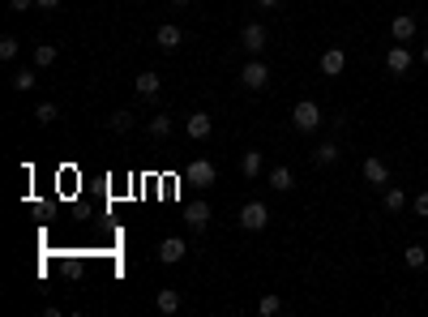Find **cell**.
I'll return each mask as SVG.
<instances>
[{
    "label": "cell",
    "instance_id": "6da1fadb",
    "mask_svg": "<svg viewBox=\"0 0 428 317\" xmlns=\"http://www.w3.org/2000/svg\"><path fill=\"white\" fill-rule=\"evenodd\" d=\"M321 120H325V116H321V108H317L313 99H300V103H296V112H291V125H296L300 133L321 129Z\"/></svg>",
    "mask_w": 428,
    "mask_h": 317
},
{
    "label": "cell",
    "instance_id": "7a4b0ae2",
    "mask_svg": "<svg viewBox=\"0 0 428 317\" xmlns=\"http://www.w3.org/2000/svg\"><path fill=\"white\" fill-rule=\"evenodd\" d=\"M214 176H219V167H214L210 159H189V167H185V180L197 185V189H210Z\"/></svg>",
    "mask_w": 428,
    "mask_h": 317
},
{
    "label": "cell",
    "instance_id": "3957f363",
    "mask_svg": "<svg viewBox=\"0 0 428 317\" xmlns=\"http://www.w3.org/2000/svg\"><path fill=\"white\" fill-rule=\"evenodd\" d=\"M240 228H244V232H266V228H270V210H266V202H244V210H240Z\"/></svg>",
    "mask_w": 428,
    "mask_h": 317
},
{
    "label": "cell",
    "instance_id": "277c9868",
    "mask_svg": "<svg viewBox=\"0 0 428 317\" xmlns=\"http://www.w3.org/2000/svg\"><path fill=\"white\" fill-rule=\"evenodd\" d=\"M240 82H244L248 90H266V86H270V65L253 56V60H248V65L240 69Z\"/></svg>",
    "mask_w": 428,
    "mask_h": 317
},
{
    "label": "cell",
    "instance_id": "5b68a950",
    "mask_svg": "<svg viewBox=\"0 0 428 317\" xmlns=\"http://www.w3.org/2000/svg\"><path fill=\"white\" fill-rule=\"evenodd\" d=\"M240 47H244L248 56H262L266 52V26H262V22H248V26L240 31Z\"/></svg>",
    "mask_w": 428,
    "mask_h": 317
},
{
    "label": "cell",
    "instance_id": "8992f818",
    "mask_svg": "<svg viewBox=\"0 0 428 317\" xmlns=\"http://www.w3.org/2000/svg\"><path fill=\"white\" fill-rule=\"evenodd\" d=\"M411 65H416V56H411V47H407V43H398V47H390V52H386V69H390V73H398V78H407Z\"/></svg>",
    "mask_w": 428,
    "mask_h": 317
},
{
    "label": "cell",
    "instance_id": "52a82bcc",
    "mask_svg": "<svg viewBox=\"0 0 428 317\" xmlns=\"http://www.w3.org/2000/svg\"><path fill=\"white\" fill-rule=\"evenodd\" d=\"M133 86H137V94H142L146 103H155V99H159V90H163V78H159L155 69H142L137 78H133Z\"/></svg>",
    "mask_w": 428,
    "mask_h": 317
},
{
    "label": "cell",
    "instance_id": "ba28073f",
    "mask_svg": "<svg viewBox=\"0 0 428 317\" xmlns=\"http://www.w3.org/2000/svg\"><path fill=\"white\" fill-rule=\"evenodd\" d=\"M416 31H420L416 13H394V22H390V35H394V43H411V39H416Z\"/></svg>",
    "mask_w": 428,
    "mask_h": 317
},
{
    "label": "cell",
    "instance_id": "9c48e42d",
    "mask_svg": "<svg viewBox=\"0 0 428 317\" xmlns=\"http://www.w3.org/2000/svg\"><path fill=\"white\" fill-rule=\"evenodd\" d=\"M364 180H368L373 189H386V185H390V163L377 159V155H368V159H364Z\"/></svg>",
    "mask_w": 428,
    "mask_h": 317
},
{
    "label": "cell",
    "instance_id": "30bf717a",
    "mask_svg": "<svg viewBox=\"0 0 428 317\" xmlns=\"http://www.w3.org/2000/svg\"><path fill=\"white\" fill-rule=\"evenodd\" d=\"M185 253H189L185 240H180V236H167L163 245H159V253H155V257H159L163 266H176V262H185Z\"/></svg>",
    "mask_w": 428,
    "mask_h": 317
},
{
    "label": "cell",
    "instance_id": "8fae6325",
    "mask_svg": "<svg viewBox=\"0 0 428 317\" xmlns=\"http://www.w3.org/2000/svg\"><path fill=\"white\" fill-rule=\"evenodd\" d=\"M185 133H189L193 142H206V137L214 133V120H210L206 112H193V116L185 120Z\"/></svg>",
    "mask_w": 428,
    "mask_h": 317
},
{
    "label": "cell",
    "instance_id": "7c38bea8",
    "mask_svg": "<svg viewBox=\"0 0 428 317\" xmlns=\"http://www.w3.org/2000/svg\"><path fill=\"white\" fill-rule=\"evenodd\" d=\"M343 69H347V52H343V47H325V52H321V73H325V78H339Z\"/></svg>",
    "mask_w": 428,
    "mask_h": 317
},
{
    "label": "cell",
    "instance_id": "4fadbf2b",
    "mask_svg": "<svg viewBox=\"0 0 428 317\" xmlns=\"http://www.w3.org/2000/svg\"><path fill=\"white\" fill-rule=\"evenodd\" d=\"M155 43L163 47V52H176V47L185 43V31H180V26H171V22H163V26L155 31Z\"/></svg>",
    "mask_w": 428,
    "mask_h": 317
},
{
    "label": "cell",
    "instance_id": "5bb4252c",
    "mask_svg": "<svg viewBox=\"0 0 428 317\" xmlns=\"http://www.w3.org/2000/svg\"><path fill=\"white\" fill-rule=\"evenodd\" d=\"M185 223H189L193 232H206V228H210V206H206V202H193V206L185 210Z\"/></svg>",
    "mask_w": 428,
    "mask_h": 317
},
{
    "label": "cell",
    "instance_id": "9a60e30c",
    "mask_svg": "<svg viewBox=\"0 0 428 317\" xmlns=\"http://www.w3.org/2000/svg\"><path fill=\"white\" fill-rule=\"evenodd\" d=\"M262 167H266L262 151H244V159H240V172H244V180H257V176H262Z\"/></svg>",
    "mask_w": 428,
    "mask_h": 317
},
{
    "label": "cell",
    "instance_id": "2e32d148",
    "mask_svg": "<svg viewBox=\"0 0 428 317\" xmlns=\"http://www.w3.org/2000/svg\"><path fill=\"white\" fill-rule=\"evenodd\" d=\"M339 159H343L339 142H321L317 151H313V163H317V167H330V163H339Z\"/></svg>",
    "mask_w": 428,
    "mask_h": 317
},
{
    "label": "cell",
    "instance_id": "e0dca14e",
    "mask_svg": "<svg viewBox=\"0 0 428 317\" xmlns=\"http://www.w3.org/2000/svg\"><path fill=\"white\" fill-rule=\"evenodd\" d=\"M270 189L274 193H287V189H296V176H291V167H270Z\"/></svg>",
    "mask_w": 428,
    "mask_h": 317
},
{
    "label": "cell",
    "instance_id": "ac0fdd59",
    "mask_svg": "<svg viewBox=\"0 0 428 317\" xmlns=\"http://www.w3.org/2000/svg\"><path fill=\"white\" fill-rule=\"evenodd\" d=\"M155 309H159V313H176V309H180V291H176V287H163L159 296H155Z\"/></svg>",
    "mask_w": 428,
    "mask_h": 317
},
{
    "label": "cell",
    "instance_id": "d6986e66",
    "mask_svg": "<svg viewBox=\"0 0 428 317\" xmlns=\"http://www.w3.org/2000/svg\"><path fill=\"white\" fill-rule=\"evenodd\" d=\"M9 86H13L17 94H26V90H35V86H39V78H35V73H31V69H17V73H13V78H9Z\"/></svg>",
    "mask_w": 428,
    "mask_h": 317
},
{
    "label": "cell",
    "instance_id": "ffe728a7",
    "mask_svg": "<svg viewBox=\"0 0 428 317\" xmlns=\"http://www.w3.org/2000/svg\"><path fill=\"white\" fill-rule=\"evenodd\" d=\"M31 56H35V65H39V69H47V65H56V56H60V52H56L52 43H35V52H31Z\"/></svg>",
    "mask_w": 428,
    "mask_h": 317
},
{
    "label": "cell",
    "instance_id": "44dd1931",
    "mask_svg": "<svg viewBox=\"0 0 428 317\" xmlns=\"http://www.w3.org/2000/svg\"><path fill=\"white\" fill-rule=\"evenodd\" d=\"M402 262H407L411 271H420V266L428 262V249H424V245H407V249H402Z\"/></svg>",
    "mask_w": 428,
    "mask_h": 317
},
{
    "label": "cell",
    "instance_id": "7402d4cb",
    "mask_svg": "<svg viewBox=\"0 0 428 317\" xmlns=\"http://www.w3.org/2000/svg\"><path fill=\"white\" fill-rule=\"evenodd\" d=\"M382 206H386L390 214H398L402 206H407V193H402V189H386V198H382Z\"/></svg>",
    "mask_w": 428,
    "mask_h": 317
},
{
    "label": "cell",
    "instance_id": "603a6c76",
    "mask_svg": "<svg viewBox=\"0 0 428 317\" xmlns=\"http://www.w3.org/2000/svg\"><path fill=\"white\" fill-rule=\"evenodd\" d=\"M257 313H262V317H274V313H283V300L274 296V291H266V296L257 300Z\"/></svg>",
    "mask_w": 428,
    "mask_h": 317
},
{
    "label": "cell",
    "instance_id": "cb8c5ba5",
    "mask_svg": "<svg viewBox=\"0 0 428 317\" xmlns=\"http://www.w3.org/2000/svg\"><path fill=\"white\" fill-rule=\"evenodd\" d=\"M108 129H112V133H129V129H133V116H129V112H112V116H108Z\"/></svg>",
    "mask_w": 428,
    "mask_h": 317
},
{
    "label": "cell",
    "instance_id": "d4e9b609",
    "mask_svg": "<svg viewBox=\"0 0 428 317\" xmlns=\"http://www.w3.org/2000/svg\"><path fill=\"white\" fill-rule=\"evenodd\" d=\"M17 52H22V43H17L13 35L0 39V60H17Z\"/></svg>",
    "mask_w": 428,
    "mask_h": 317
},
{
    "label": "cell",
    "instance_id": "484cf974",
    "mask_svg": "<svg viewBox=\"0 0 428 317\" xmlns=\"http://www.w3.org/2000/svg\"><path fill=\"white\" fill-rule=\"evenodd\" d=\"M56 116H60V108H56V103H39V108H35V120H39V125H52Z\"/></svg>",
    "mask_w": 428,
    "mask_h": 317
},
{
    "label": "cell",
    "instance_id": "4316f807",
    "mask_svg": "<svg viewBox=\"0 0 428 317\" xmlns=\"http://www.w3.org/2000/svg\"><path fill=\"white\" fill-rule=\"evenodd\" d=\"M150 133H155V137H167V133H171V116H155V120H150Z\"/></svg>",
    "mask_w": 428,
    "mask_h": 317
},
{
    "label": "cell",
    "instance_id": "83f0119b",
    "mask_svg": "<svg viewBox=\"0 0 428 317\" xmlns=\"http://www.w3.org/2000/svg\"><path fill=\"white\" fill-rule=\"evenodd\" d=\"M416 214H420V219H428V189H424L420 198H416Z\"/></svg>",
    "mask_w": 428,
    "mask_h": 317
},
{
    "label": "cell",
    "instance_id": "f1b7e54d",
    "mask_svg": "<svg viewBox=\"0 0 428 317\" xmlns=\"http://www.w3.org/2000/svg\"><path fill=\"white\" fill-rule=\"evenodd\" d=\"M9 9L13 13H26V9H35V0H9Z\"/></svg>",
    "mask_w": 428,
    "mask_h": 317
},
{
    "label": "cell",
    "instance_id": "f546056e",
    "mask_svg": "<svg viewBox=\"0 0 428 317\" xmlns=\"http://www.w3.org/2000/svg\"><path fill=\"white\" fill-rule=\"evenodd\" d=\"M35 5H39V9H56V5H60V0H35Z\"/></svg>",
    "mask_w": 428,
    "mask_h": 317
},
{
    "label": "cell",
    "instance_id": "4dcf8cb0",
    "mask_svg": "<svg viewBox=\"0 0 428 317\" xmlns=\"http://www.w3.org/2000/svg\"><path fill=\"white\" fill-rule=\"evenodd\" d=\"M257 5H262V9H274V5H279V0H257Z\"/></svg>",
    "mask_w": 428,
    "mask_h": 317
},
{
    "label": "cell",
    "instance_id": "1f68e13d",
    "mask_svg": "<svg viewBox=\"0 0 428 317\" xmlns=\"http://www.w3.org/2000/svg\"><path fill=\"white\" fill-rule=\"evenodd\" d=\"M420 60H424V65H428V43H424V52H420Z\"/></svg>",
    "mask_w": 428,
    "mask_h": 317
},
{
    "label": "cell",
    "instance_id": "d6a6232c",
    "mask_svg": "<svg viewBox=\"0 0 428 317\" xmlns=\"http://www.w3.org/2000/svg\"><path fill=\"white\" fill-rule=\"evenodd\" d=\"M171 5H180V9H185V5H189V0H171Z\"/></svg>",
    "mask_w": 428,
    "mask_h": 317
},
{
    "label": "cell",
    "instance_id": "836d02e7",
    "mask_svg": "<svg viewBox=\"0 0 428 317\" xmlns=\"http://www.w3.org/2000/svg\"><path fill=\"white\" fill-rule=\"evenodd\" d=\"M424 137H428V129H424Z\"/></svg>",
    "mask_w": 428,
    "mask_h": 317
}]
</instances>
